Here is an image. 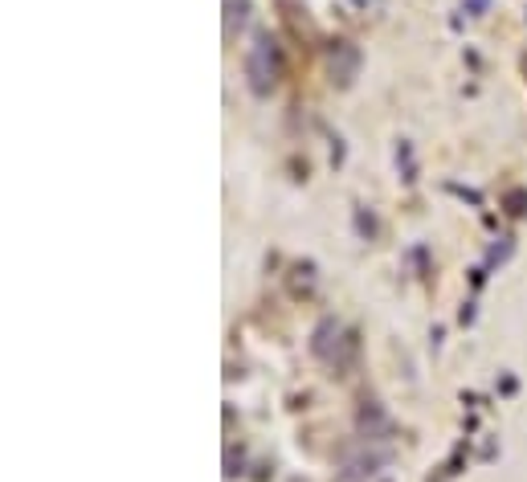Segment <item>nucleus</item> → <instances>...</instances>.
I'll return each mask as SVG.
<instances>
[{
	"mask_svg": "<svg viewBox=\"0 0 527 482\" xmlns=\"http://www.w3.org/2000/svg\"><path fill=\"white\" fill-rule=\"evenodd\" d=\"M246 74H249V87L258 90V95H266V90L279 87V78H282V54H279V46H274L270 37L254 41V49H249V62H246Z\"/></svg>",
	"mask_w": 527,
	"mask_h": 482,
	"instance_id": "nucleus-1",
	"label": "nucleus"
}]
</instances>
